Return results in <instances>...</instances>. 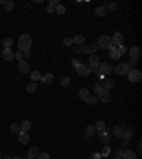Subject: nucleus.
Instances as JSON below:
<instances>
[{"label":"nucleus","mask_w":142,"mask_h":159,"mask_svg":"<svg viewBox=\"0 0 142 159\" xmlns=\"http://www.w3.org/2000/svg\"><path fill=\"white\" fill-rule=\"evenodd\" d=\"M115 7H117V4H115V3H109L108 7H107V10H114Z\"/></svg>","instance_id":"obj_46"},{"label":"nucleus","mask_w":142,"mask_h":159,"mask_svg":"<svg viewBox=\"0 0 142 159\" xmlns=\"http://www.w3.org/2000/svg\"><path fill=\"white\" fill-rule=\"evenodd\" d=\"M63 44H64L66 47H70V46H73L74 43H73V39H68V37H67V39H64V41H63Z\"/></svg>","instance_id":"obj_38"},{"label":"nucleus","mask_w":142,"mask_h":159,"mask_svg":"<svg viewBox=\"0 0 142 159\" xmlns=\"http://www.w3.org/2000/svg\"><path fill=\"white\" fill-rule=\"evenodd\" d=\"M98 70L102 75H108V74H111V71H112V67H111L108 63H99Z\"/></svg>","instance_id":"obj_9"},{"label":"nucleus","mask_w":142,"mask_h":159,"mask_svg":"<svg viewBox=\"0 0 142 159\" xmlns=\"http://www.w3.org/2000/svg\"><path fill=\"white\" fill-rule=\"evenodd\" d=\"M128 53L131 55V60H136L138 61V58L141 57V48L138 46H132L131 48L128 50Z\"/></svg>","instance_id":"obj_8"},{"label":"nucleus","mask_w":142,"mask_h":159,"mask_svg":"<svg viewBox=\"0 0 142 159\" xmlns=\"http://www.w3.org/2000/svg\"><path fill=\"white\" fill-rule=\"evenodd\" d=\"M14 58H17L19 61H22V60H23V53H22V51H17V53H14Z\"/></svg>","instance_id":"obj_43"},{"label":"nucleus","mask_w":142,"mask_h":159,"mask_svg":"<svg viewBox=\"0 0 142 159\" xmlns=\"http://www.w3.org/2000/svg\"><path fill=\"white\" fill-rule=\"evenodd\" d=\"M0 159H1V149H0Z\"/></svg>","instance_id":"obj_55"},{"label":"nucleus","mask_w":142,"mask_h":159,"mask_svg":"<svg viewBox=\"0 0 142 159\" xmlns=\"http://www.w3.org/2000/svg\"><path fill=\"white\" fill-rule=\"evenodd\" d=\"M24 58H30V51H27V53H23V60Z\"/></svg>","instance_id":"obj_50"},{"label":"nucleus","mask_w":142,"mask_h":159,"mask_svg":"<svg viewBox=\"0 0 142 159\" xmlns=\"http://www.w3.org/2000/svg\"><path fill=\"white\" fill-rule=\"evenodd\" d=\"M94 158H95V159L101 158V153H94Z\"/></svg>","instance_id":"obj_52"},{"label":"nucleus","mask_w":142,"mask_h":159,"mask_svg":"<svg viewBox=\"0 0 142 159\" xmlns=\"http://www.w3.org/2000/svg\"><path fill=\"white\" fill-rule=\"evenodd\" d=\"M20 127H22L23 132H29V131H30V128H31V122L26 119V121H23L22 124H20Z\"/></svg>","instance_id":"obj_28"},{"label":"nucleus","mask_w":142,"mask_h":159,"mask_svg":"<svg viewBox=\"0 0 142 159\" xmlns=\"http://www.w3.org/2000/svg\"><path fill=\"white\" fill-rule=\"evenodd\" d=\"M109 152H111V148L105 146V148H104V151H102V153H101V156H108Z\"/></svg>","instance_id":"obj_42"},{"label":"nucleus","mask_w":142,"mask_h":159,"mask_svg":"<svg viewBox=\"0 0 142 159\" xmlns=\"http://www.w3.org/2000/svg\"><path fill=\"white\" fill-rule=\"evenodd\" d=\"M71 63H73V65H74V67H77V65L80 64V61H78V60H76V58H74V60H73Z\"/></svg>","instance_id":"obj_51"},{"label":"nucleus","mask_w":142,"mask_h":159,"mask_svg":"<svg viewBox=\"0 0 142 159\" xmlns=\"http://www.w3.org/2000/svg\"><path fill=\"white\" fill-rule=\"evenodd\" d=\"M38 153H40V151H38V148L37 146H31V148L29 149V152H27V158L29 159H36L37 156H38Z\"/></svg>","instance_id":"obj_18"},{"label":"nucleus","mask_w":142,"mask_h":159,"mask_svg":"<svg viewBox=\"0 0 142 159\" xmlns=\"http://www.w3.org/2000/svg\"><path fill=\"white\" fill-rule=\"evenodd\" d=\"M90 95H91V94H90L88 88H81V90H80V98H81L83 101L87 102V99L90 98Z\"/></svg>","instance_id":"obj_22"},{"label":"nucleus","mask_w":142,"mask_h":159,"mask_svg":"<svg viewBox=\"0 0 142 159\" xmlns=\"http://www.w3.org/2000/svg\"><path fill=\"white\" fill-rule=\"evenodd\" d=\"M11 159H20V158H11Z\"/></svg>","instance_id":"obj_57"},{"label":"nucleus","mask_w":142,"mask_h":159,"mask_svg":"<svg viewBox=\"0 0 142 159\" xmlns=\"http://www.w3.org/2000/svg\"><path fill=\"white\" fill-rule=\"evenodd\" d=\"M31 36L30 34H27V33H24L20 36V39H19V51H22V53H27V51H30V48H31Z\"/></svg>","instance_id":"obj_1"},{"label":"nucleus","mask_w":142,"mask_h":159,"mask_svg":"<svg viewBox=\"0 0 142 159\" xmlns=\"http://www.w3.org/2000/svg\"><path fill=\"white\" fill-rule=\"evenodd\" d=\"M6 3V0H0V4H4Z\"/></svg>","instance_id":"obj_53"},{"label":"nucleus","mask_w":142,"mask_h":159,"mask_svg":"<svg viewBox=\"0 0 142 159\" xmlns=\"http://www.w3.org/2000/svg\"><path fill=\"white\" fill-rule=\"evenodd\" d=\"M101 50H109L112 47V43H111V37L109 36H101L98 39V46Z\"/></svg>","instance_id":"obj_3"},{"label":"nucleus","mask_w":142,"mask_h":159,"mask_svg":"<svg viewBox=\"0 0 142 159\" xmlns=\"http://www.w3.org/2000/svg\"><path fill=\"white\" fill-rule=\"evenodd\" d=\"M111 159H121V158H118V156H114V158H111Z\"/></svg>","instance_id":"obj_54"},{"label":"nucleus","mask_w":142,"mask_h":159,"mask_svg":"<svg viewBox=\"0 0 142 159\" xmlns=\"http://www.w3.org/2000/svg\"><path fill=\"white\" fill-rule=\"evenodd\" d=\"M97 46L95 44H88V46H84V53H87V54H95V51H97Z\"/></svg>","instance_id":"obj_21"},{"label":"nucleus","mask_w":142,"mask_h":159,"mask_svg":"<svg viewBox=\"0 0 142 159\" xmlns=\"http://www.w3.org/2000/svg\"><path fill=\"white\" fill-rule=\"evenodd\" d=\"M107 13H108V10H107V7H105V6H99V7L95 9V14L99 16V17H104Z\"/></svg>","instance_id":"obj_27"},{"label":"nucleus","mask_w":142,"mask_h":159,"mask_svg":"<svg viewBox=\"0 0 142 159\" xmlns=\"http://www.w3.org/2000/svg\"><path fill=\"white\" fill-rule=\"evenodd\" d=\"M132 135H134V129H124V132H122V137H121V142H122V146H127L128 144H129V141H131Z\"/></svg>","instance_id":"obj_5"},{"label":"nucleus","mask_w":142,"mask_h":159,"mask_svg":"<svg viewBox=\"0 0 142 159\" xmlns=\"http://www.w3.org/2000/svg\"><path fill=\"white\" fill-rule=\"evenodd\" d=\"M111 43H112V46H121V44H124V34L121 32H117L112 36Z\"/></svg>","instance_id":"obj_7"},{"label":"nucleus","mask_w":142,"mask_h":159,"mask_svg":"<svg viewBox=\"0 0 142 159\" xmlns=\"http://www.w3.org/2000/svg\"><path fill=\"white\" fill-rule=\"evenodd\" d=\"M60 84L63 85V87H68V85L71 84V78H70V77H63V78L60 80Z\"/></svg>","instance_id":"obj_36"},{"label":"nucleus","mask_w":142,"mask_h":159,"mask_svg":"<svg viewBox=\"0 0 142 159\" xmlns=\"http://www.w3.org/2000/svg\"><path fill=\"white\" fill-rule=\"evenodd\" d=\"M129 70H131V67H129L127 63H120L118 65H115V67H114V71H115V74L120 75V77L128 75Z\"/></svg>","instance_id":"obj_2"},{"label":"nucleus","mask_w":142,"mask_h":159,"mask_svg":"<svg viewBox=\"0 0 142 159\" xmlns=\"http://www.w3.org/2000/svg\"><path fill=\"white\" fill-rule=\"evenodd\" d=\"M20 159H29V158H20Z\"/></svg>","instance_id":"obj_58"},{"label":"nucleus","mask_w":142,"mask_h":159,"mask_svg":"<svg viewBox=\"0 0 142 159\" xmlns=\"http://www.w3.org/2000/svg\"><path fill=\"white\" fill-rule=\"evenodd\" d=\"M36 90H37V83H29L27 84V87H26V91L27 92H30V94H33V92H36Z\"/></svg>","instance_id":"obj_29"},{"label":"nucleus","mask_w":142,"mask_h":159,"mask_svg":"<svg viewBox=\"0 0 142 159\" xmlns=\"http://www.w3.org/2000/svg\"><path fill=\"white\" fill-rule=\"evenodd\" d=\"M95 134H97L95 125H88V128H87V134H85V137H84V138H90V137H94Z\"/></svg>","instance_id":"obj_26"},{"label":"nucleus","mask_w":142,"mask_h":159,"mask_svg":"<svg viewBox=\"0 0 142 159\" xmlns=\"http://www.w3.org/2000/svg\"><path fill=\"white\" fill-rule=\"evenodd\" d=\"M122 132H124V125H117V127L112 128V135L115 138H121L122 137Z\"/></svg>","instance_id":"obj_19"},{"label":"nucleus","mask_w":142,"mask_h":159,"mask_svg":"<svg viewBox=\"0 0 142 159\" xmlns=\"http://www.w3.org/2000/svg\"><path fill=\"white\" fill-rule=\"evenodd\" d=\"M105 122H104V121H101V119H99V121H97V124H95V129H97V131H98V132H101V131H105Z\"/></svg>","instance_id":"obj_33"},{"label":"nucleus","mask_w":142,"mask_h":159,"mask_svg":"<svg viewBox=\"0 0 142 159\" xmlns=\"http://www.w3.org/2000/svg\"><path fill=\"white\" fill-rule=\"evenodd\" d=\"M40 81H43V84H51V83L54 81V74L47 73V74L41 75V80H40Z\"/></svg>","instance_id":"obj_17"},{"label":"nucleus","mask_w":142,"mask_h":159,"mask_svg":"<svg viewBox=\"0 0 142 159\" xmlns=\"http://www.w3.org/2000/svg\"><path fill=\"white\" fill-rule=\"evenodd\" d=\"M121 57H122V55H121L120 50H118L117 47H111V48H109V58H111V60H115V61H117V60H120Z\"/></svg>","instance_id":"obj_13"},{"label":"nucleus","mask_w":142,"mask_h":159,"mask_svg":"<svg viewBox=\"0 0 142 159\" xmlns=\"http://www.w3.org/2000/svg\"><path fill=\"white\" fill-rule=\"evenodd\" d=\"M122 152H124L122 149H117V152H115V156H118V158H121V156H122Z\"/></svg>","instance_id":"obj_48"},{"label":"nucleus","mask_w":142,"mask_h":159,"mask_svg":"<svg viewBox=\"0 0 142 159\" xmlns=\"http://www.w3.org/2000/svg\"><path fill=\"white\" fill-rule=\"evenodd\" d=\"M47 13H54V7L53 6H47Z\"/></svg>","instance_id":"obj_49"},{"label":"nucleus","mask_w":142,"mask_h":159,"mask_svg":"<svg viewBox=\"0 0 142 159\" xmlns=\"http://www.w3.org/2000/svg\"><path fill=\"white\" fill-rule=\"evenodd\" d=\"M117 48H118V50H120L121 55H122V54H125V53H127V51H128V48H127V47H125V46H124V44H121V46H118V47H117Z\"/></svg>","instance_id":"obj_39"},{"label":"nucleus","mask_w":142,"mask_h":159,"mask_svg":"<svg viewBox=\"0 0 142 159\" xmlns=\"http://www.w3.org/2000/svg\"><path fill=\"white\" fill-rule=\"evenodd\" d=\"M76 71H77V74L81 75V77H87V75L91 74V68L88 67L87 64H81V63L76 67Z\"/></svg>","instance_id":"obj_6"},{"label":"nucleus","mask_w":142,"mask_h":159,"mask_svg":"<svg viewBox=\"0 0 142 159\" xmlns=\"http://www.w3.org/2000/svg\"><path fill=\"white\" fill-rule=\"evenodd\" d=\"M3 159H11V158H9V156H7V158H3Z\"/></svg>","instance_id":"obj_56"},{"label":"nucleus","mask_w":142,"mask_h":159,"mask_svg":"<svg viewBox=\"0 0 142 159\" xmlns=\"http://www.w3.org/2000/svg\"><path fill=\"white\" fill-rule=\"evenodd\" d=\"M4 9L7 11H11L14 9V1L13 0H6V3H4Z\"/></svg>","instance_id":"obj_34"},{"label":"nucleus","mask_w":142,"mask_h":159,"mask_svg":"<svg viewBox=\"0 0 142 159\" xmlns=\"http://www.w3.org/2000/svg\"><path fill=\"white\" fill-rule=\"evenodd\" d=\"M10 131L13 134H19L20 131H22V127H20V124H16V122H13L10 125Z\"/></svg>","instance_id":"obj_32"},{"label":"nucleus","mask_w":142,"mask_h":159,"mask_svg":"<svg viewBox=\"0 0 142 159\" xmlns=\"http://www.w3.org/2000/svg\"><path fill=\"white\" fill-rule=\"evenodd\" d=\"M19 142L22 144V145H27L29 144V141H30V137H29V134L27 132H23V131H20L19 132Z\"/></svg>","instance_id":"obj_14"},{"label":"nucleus","mask_w":142,"mask_h":159,"mask_svg":"<svg viewBox=\"0 0 142 159\" xmlns=\"http://www.w3.org/2000/svg\"><path fill=\"white\" fill-rule=\"evenodd\" d=\"M58 4H60V1H58V0H50V4H48V6L55 7V6H58Z\"/></svg>","instance_id":"obj_44"},{"label":"nucleus","mask_w":142,"mask_h":159,"mask_svg":"<svg viewBox=\"0 0 142 159\" xmlns=\"http://www.w3.org/2000/svg\"><path fill=\"white\" fill-rule=\"evenodd\" d=\"M91 71H94V74L97 75V77H99V75H101V73H99V70H98V67H97V68H91Z\"/></svg>","instance_id":"obj_47"},{"label":"nucleus","mask_w":142,"mask_h":159,"mask_svg":"<svg viewBox=\"0 0 142 159\" xmlns=\"http://www.w3.org/2000/svg\"><path fill=\"white\" fill-rule=\"evenodd\" d=\"M98 139H99V142H101V144H105V145H107L109 141H111V135L108 134V129H107V128H105V131H101V132H99Z\"/></svg>","instance_id":"obj_10"},{"label":"nucleus","mask_w":142,"mask_h":159,"mask_svg":"<svg viewBox=\"0 0 142 159\" xmlns=\"http://www.w3.org/2000/svg\"><path fill=\"white\" fill-rule=\"evenodd\" d=\"M30 80L36 83V81H40L41 80V74L38 73V71H31V74H30Z\"/></svg>","instance_id":"obj_31"},{"label":"nucleus","mask_w":142,"mask_h":159,"mask_svg":"<svg viewBox=\"0 0 142 159\" xmlns=\"http://www.w3.org/2000/svg\"><path fill=\"white\" fill-rule=\"evenodd\" d=\"M1 44L4 46V48H11V46H13V39H11V37H6V39H3Z\"/></svg>","instance_id":"obj_30"},{"label":"nucleus","mask_w":142,"mask_h":159,"mask_svg":"<svg viewBox=\"0 0 142 159\" xmlns=\"http://www.w3.org/2000/svg\"><path fill=\"white\" fill-rule=\"evenodd\" d=\"M98 98H99V101H101V102H108L109 99H111V94H109V91L104 90V91H102V92L98 95Z\"/></svg>","instance_id":"obj_20"},{"label":"nucleus","mask_w":142,"mask_h":159,"mask_svg":"<svg viewBox=\"0 0 142 159\" xmlns=\"http://www.w3.org/2000/svg\"><path fill=\"white\" fill-rule=\"evenodd\" d=\"M102 91H104L102 85L99 84V83H95V84H94V87H92V92L95 94V97H97V98H98V95L102 92Z\"/></svg>","instance_id":"obj_25"},{"label":"nucleus","mask_w":142,"mask_h":159,"mask_svg":"<svg viewBox=\"0 0 142 159\" xmlns=\"http://www.w3.org/2000/svg\"><path fill=\"white\" fill-rule=\"evenodd\" d=\"M17 68H19V71H20V73L27 74V73L30 71V64L27 63L26 60H22V61H19V64H17Z\"/></svg>","instance_id":"obj_11"},{"label":"nucleus","mask_w":142,"mask_h":159,"mask_svg":"<svg viewBox=\"0 0 142 159\" xmlns=\"http://www.w3.org/2000/svg\"><path fill=\"white\" fill-rule=\"evenodd\" d=\"M54 11L57 13V14H64V13H66V6H63V4L60 3L58 6H55L54 7Z\"/></svg>","instance_id":"obj_35"},{"label":"nucleus","mask_w":142,"mask_h":159,"mask_svg":"<svg viewBox=\"0 0 142 159\" xmlns=\"http://www.w3.org/2000/svg\"><path fill=\"white\" fill-rule=\"evenodd\" d=\"M87 102L88 104H97V102H98V98L95 95H90V98L87 99Z\"/></svg>","instance_id":"obj_37"},{"label":"nucleus","mask_w":142,"mask_h":159,"mask_svg":"<svg viewBox=\"0 0 142 159\" xmlns=\"http://www.w3.org/2000/svg\"><path fill=\"white\" fill-rule=\"evenodd\" d=\"M73 43L77 44V46H83V44L85 43V37H84V36H81V34H77L76 37L73 39Z\"/></svg>","instance_id":"obj_23"},{"label":"nucleus","mask_w":142,"mask_h":159,"mask_svg":"<svg viewBox=\"0 0 142 159\" xmlns=\"http://www.w3.org/2000/svg\"><path fill=\"white\" fill-rule=\"evenodd\" d=\"M121 159H136V153L134 151H131V149H127V151L122 152Z\"/></svg>","instance_id":"obj_16"},{"label":"nucleus","mask_w":142,"mask_h":159,"mask_svg":"<svg viewBox=\"0 0 142 159\" xmlns=\"http://www.w3.org/2000/svg\"><path fill=\"white\" fill-rule=\"evenodd\" d=\"M36 159H50V155L45 153V152H43V153H38V156Z\"/></svg>","instance_id":"obj_41"},{"label":"nucleus","mask_w":142,"mask_h":159,"mask_svg":"<svg viewBox=\"0 0 142 159\" xmlns=\"http://www.w3.org/2000/svg\"><path fill=\"white\" fill-rule=\"evenodd\" d=\"M74 51H76L77 54H83L84 53V46H77L76 48H74Z\"/></svg>","instance_id":"obj_40"},{"label":"nucleus","mask_w":142,"mask_h":159,"mask_svg":"<svg viewBox=\"0 0 142 159\" xmlns=\"http://www.w3.org/2000/svg\"><path fill=\"white\" fill-rule=\"evenodd\" d=\"M128 65H129V67H131V68H134V67H135V65H136V60H131V61H128Z\"/></svg>","instance_id":"obj_45"},{"label":"nucleus","mask_w":142,"mask_h":159,"mask_svg":"<svg viewBox=\"0 0 142 159\" xmlns=\"http://www.w3.org/2000/svg\"><path fill=\"white\" fill-rule=\"evenodd\" d=\"M99 65V57L97 54H92L90 55V60H88V67L90 68H97Z\"/></svg>","instance_id":"obj_12"},{"label":"nucleus","mask_w":142,"mask_h":159,"mask_svg":"<svg viewBox=\"0 0 142 159\" xmlns=\"http://www.w3.org/2000/svg\"><path fill=\"white\" fill-rule=\"evenodd\" d=\"M114 85H115V84H114V80L107 78V80H104V85H102V88L108 91V90H112V88H114Z\"/></svg>","instance_id":"obj_24"},{"label":"nucleus","mask_w":142,"mask_h":159,"mask_svg":"<svg viewBox=\"0 0 142 159\" xmlns=\"http://www.w3.org/2000/svg\"><path fill=\"white\" fill-rule=\"evenodd\" d=\"M127 77H128V80H129L131 83H139L142 80V73L138 68H131Z\"/></svg>","instance_id":"obj_4"},{"label":"nucleus","mask_w":142,"mask_h":159,"mask_svg":"<svg viewBox=\"0 0 142 159\" xmlns=\"http://www.w3.org/2000/svg\"><path fill=\"white\" fill-rule=\"evenodd\" d=\"M1 55H3V58H4L6 61H11V60L14 58V53L11 51V48H4V50L1 51Z\"/></svg>","instance_id":"obj_15"}]
</instances>
